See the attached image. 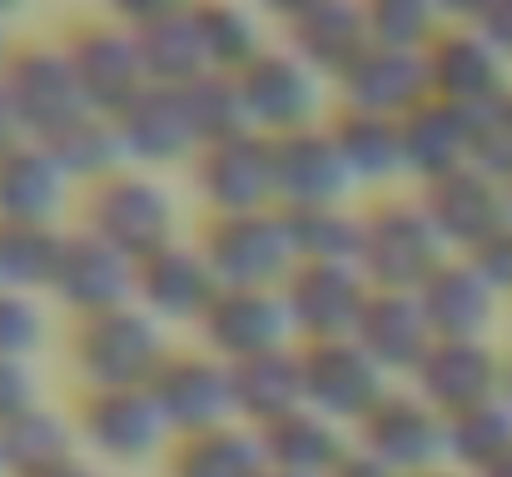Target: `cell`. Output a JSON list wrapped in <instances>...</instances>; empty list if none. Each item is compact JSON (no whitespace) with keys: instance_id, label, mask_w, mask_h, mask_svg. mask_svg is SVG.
<instances>
[{"instance_id":"6da1fadb","label":"cell","mask_w":512,"mask_h":477,"mask_svg":"<svg viewBox=\"0 0 512 477\" xmlns=\"http://www.w3.org/2000/svg\"><path fill=\"white\" fill-rule=\"evenodd\" d=\"M65 353L80 388H150V378L170 358V338L155 314H145L140 304H120L75 318Z\"/></svg>"},{"instance_id":"7a4b0ae2","label":"cell","mask_w":512,"mask_h":477,"mask_svg":"<svg viewBox=\"0 0 512 477\" xmlns=\"http://www.w3.org/2000/svg\"><path fill=\"white\" fill-rule=\"evenodd\" d=\"M443 259H453V249L443 244V234L433 229V219L418 199L388 194V199H373L363 209L358 274L368 279V289L418 294L443 269Z\"/></svg>"},{"instance_id":"3957f363","label":"cell","mask_w":512,"mask_h":477,"mask_svg":"<svg viewBox=\"0 0 512 477\" xmlns=\"http://www.w3.org/2000/svg\"><path fill=\"white\" fill-rule=\"evenodd\" d=\"M219 279V289H279L294 274V244L284 209L254 214H204L194 239Z\"/></svg>"},{"instance_id":"277c9868","label":"cell","mask_w":512,"mask_h":477,"mask_svg":"<svg viewBox=\"0 0 512 477\" xmlns=\"http://www.w3.org/2000/svg\"><path fill=\"white\" fill-rule=\"evenodd\" d=\"M0 85L15 105L25 140H55L80 115H90V100L60 40H20L10 60L0 65Z\"/></svg>"},{"instance_id":"5b68a950","label":"cell","mask_w":512,"mask_h":477,"mask_svg":"<svg viewBox=\"0 0 512 477\" xmlns=\"http://www.w3.org/2000/svg\"><path fill=\"white\" fill-rule=\"evenodd\" d=\"M174 209L170 184H160L145 169H125L95 189H85V209H80V229L100 234L105 244H115L120 254H130L135 264L155 249L174 244Z\"/></svg>"},{"instance_id":"8992f818","label":"cell","mask_w":512,"mask_h":477,"mask_svg":"<svg viewBox=\"0 0 512 477\" xmlns=\"http://www.w3.org/2000/svg\"><path fill=\"white\" fill-rule=\"evenodd\" d=\"M75 433L95 458L125 463V468L150 463L155 453H165L174 443L170 423H165L160 403L150 398V388H80Z\"/></svg>"},{"instance_id":"52a82bcc","label":"cell","mask_w":512,"mask_h":477,"mask_svg":"<svg viewBox=\"0 0 512 477\" xmlns=\"http://www.w3.org/2000/svg\"><path fill=\"white\" fill-rule=\"evenodd\" d=\"M353 448L388 463L393 473L423 477L433 468H448V418L428 398H418L413 388H393L353 428Z\"/></svg>"},{"instance_id":"ba28073f","label":"cell","mask_w":512,"mask_h":477,"mask_svg":"<svg viewBox=\"0 0 512 477\" xmlns=\"http://www.w3.org/2000/svg\"><path fill=\"white\" fill-rule=\"evenodd\" d=\"M70 65H75V80L90 100L95 115H120L145 85V60H140V45H135V30L120 25L115 15H95V20H75L65 35H60Z\"/></svg>"},{"instance_id":"9c48e42d","label":"cell","mask_w":512,"mask_h":477,"mask_svg":"<svg viewBox=\"0 0 512 477\" xmlns=\"http://www.w3.org/2000/svg\"><path fill=\"white\" fill-rule=\"evenodd\" d=\"M244 85V105L259 135L279 140L309 125H324V100H329V80L319 70H309L289 45H269L249 70H239Z\"/></svg>"},{"instance_id":"30bf717a","label":"cell","mask_w":512,"mask_h":477,"mask_svg":"<svg viewBox=\"0 0 512 477\" xmlns=\"http://www.w3.org/2000/svg\"><path fill=\"white\" fill-rule=\"evenodd\" d=\"M150 398L160 403V413H165L174 438L239 423V418H234L229 363L214 358L209 348H170V358H165L160 373L150 378Z\"/></svg>"},{"instance_id":"8fae6325","label":"cell","mask_w":512,"mask_h":477,"mask_svg":"<svg viewBox=\"0 0 512 477\" xmlns=\"http://www.w3.org/2000/svg\"><path fill=\"white\" fill-rule=\"evenodd\" d=\"M304 353V398L309 408L329 413L343 428H358L393 388L388 373L368 358L358 338H329V343H299Z\"/></svg>"},{"instance_id":"7c38bea8","label":"cell","mask_w":512,"mask_h":477,"mask_svg":"<svg viewBox=\"0 0 512 477\" xmlns=\"http://www.w3.org/2000/svg\"><path fill=\"white\" fill-rule=\"evenodd\" d=\"M194 194L204 199V214H254L279 209L274 204V145L269 135H234L219 145H204L189 159Z\"/></svg>"},{"instance_id":"4fadbf2b","label":"cell","mask_w":512,"mask_h":477,"mask_svg":"<svg viewBox=\"0 0 512 477\" xmlns=\"http://www.w3.org/2000/svg\"><path fill=\"white\" fill-rule=\"evenodd\" d=\"M423 60H428L433 100H448L458 110H478V105L512 95V65L468 20H443V30L433 35Z\"/></svg>"},{"instance_id":"5bb4252c","label":"cell","mask_w":512,"mask_h":477,"mask_svg":"<svg viewBox=\"0 0 512 477\" xmlns=\"http://www.w3.org/2000/svg\"><path fill=\"white\" fill-rule=\"evenodd\" d=\"M194 328H199L204 348L224 363L299 343L289 304H284V289H219Z\"/></svg>"},{"instance_id":"9a60e30c","label":"cell","mask_w":512,"mask_h":477,"mask_svg":"<svg viewBox=\"0 0 512 477\" xmlns=\"http://www.w3.org/2000/svg\"><path fill=\"white\" fill-rule=\"evenodd\" d=\"M50 299L65 304L75 318L105 314L120 304H135V259L105 244L90 229H65L60 264L50 279Z\"/></svg>"},{"instance_id":"2e32d148","label":"cell","mask_w":512,"mask_h":477,"mask_svg":"<svg viewBox=\"0 0 512 477\" xmlns=\"http://www.w3.org/2000/svg\"><path fill=\"white\" fill-rule=\"evenodd\" d=\"M284 304L294 318L299 343H329V338H353L363 304H368V279L358 264H294V274L279 284Z\"/></svg>"},{"instance_id":"e0dca14e","label":"cell","mask_w":512,"mask_h":477,"mask_svg":"<svg viewBox=\"0 0 512 477\" xmlns=\"http://www.w3.org/2000/svg\"><path fill=\"white\" fill-rule=\"evenodd\" d=\"M418 204L428 209L433 229L443 234V244L453 254H468L473 244H483L488 234L508 229L512 224V204H508V184L463 164L433 184L418 189Z\"/></svg>"},{"instance_id":"ac0fdd59","label":"cell","mask_w":512,"mask_h":477,"mask_svg":"<svg viewBox=\"0 0 512 477\" xmlns=\"http://www.w3.org/2000/svg\"><path fill=\"white\" fill-rule=\"evenodd\" d=\"M503 373L508 358L488 338H433L428 358L413 368V393L448 418L473 403L503 398Z\"/></svg>"},{"instance_id":"d6986e66","label":"cell","mask_w":512,"mask_h":477,"mask_svg":"<svg viewBox=\"0 0 512 477\" xmlns=\"http://www.w3.org/2000/svg\"><path fill=\"white\" fill-rule=\"evenodd\" d=\"M334 95L348 110H368V115H388L403 120L408 110H418L423 100H433L428 85V60L418 50H388V45H363L348 70L334 80Z\"/></svg>"},{"instance_id":"ffe728a7","label":"cell","mask_w":512,"mask_h":477,"mask_svg":"<svg viewBox=\"0 0 512 477\" xmlns=\"http://www.w3.org/2000/svg\"><path fill=\"white\" fill-rule=\"evenodd\" d=\"M274 145V204L279 209H319V204H343L358 184L343 164L339 145L324 125L294 130L269 140Z\"/></svg>"},{"instance_id":"44dd1931","label":"cell","mask_w":512,"mask_h":477,"mask_svg":"<svg viewBox=\"0 0 512 477\" xmlns=\"http://www.w3.org/2000/svg\"><path fill=\"white\" fill-rule=\"evenodd\" d=\"M115 20L135 30V45H140V60H145L150 85H189L194 75L209 70L194 5L140 0V5H120Z\"/></svg>"},{"instance_id":"7402d4cb","label":"cell","mask_w":512,"mask_h":477,"mask_svg":"<svg viewBox=\"0 0 512 477\" xmlns=\"http://www.w3.org/2000/svg\"><path fill=\"white\" fill-rule=\"evenodd\" d=\"M214 294H219V279L199 244L174 239L135 264V304L160 323H199Z\"/></svg>"},{"instance_id":"603a6c76","label":"cell","mask_w":512,"mask_h":477,"mask_svg":"<svg viewBox=\"0 0 512 477\" xmlns=\"http://www.w3.org/2000/svg\"><path fill=\"white\" fill-rule=\"evenodd\" d=\"M279 25H284V45L309 70H319L329 85L368 45V5H358V0H299V5L279 10Z\"/></svg>"},{"instance_id":"cb8c5ba5","label":"cell","mask_w":512,"mask_h":477,"mask_svg":"<svg viewBox=\"0 0 512 477\" xmlns=\"http://www.w3.org/2000/svg\"><path fill=\"white\" fill-rule=\"evenodd\" d=\"M130 164H179L199 155V130L189 120L179 85H145L120 115H115Z\"/></svg>"},{"instance_id":"d4e9b609","label":"cell","mask_w":512,"mask_h":477,"mask_svg":"<svg viewBox=\"0 0 512 477\" xmlns=\"http://www.w3.org/2000/svg\"><path fill=\"white\" fill-rule=\"evenodd\" d=\"M353 338L368 348V358L393 378V373H408L428 358L433 348V323L423 314L418 294H403V289H373L368 304H363V318L353 328Z\"/></svg>"},{"instance_id":"484cf974","label":"cell","mask_w":512,"mask_h":477,"mask_svg":"<svg viewBox=\"0 0 512 477\" xmlns=\"http://www.w3.org/2000/svg\"><path fill=\"white\" fill-rule=\"evenodd\" d=\"M70 189L75 184L65 179L45 140H15L10 150H0V219L55 224Z\"/></svg>"},{"instance_id":"4316f807","label":"cell","mask_w":512,"mask_h":477,"mask_svg":"<svg viewBox=\"0 0 512 477\" xmlns=\"http://www.w3.org/2000/svg\"><path fill=\"white\" fill-rule=\"evenodd\" d=\"M229 383H234V418L249 423V428H269L284 413L309 403L304 398V353H299V343L229 363Z\"/></svg>"},{"instance_id":"83f0119b","label":"cell","mask_w":512,"mask_h":477,"mask_svg":"<svg viewBox=\"0 0 512 477\" xmlns=\"http://www.w3.org/2000/svg\"><path fill=\"white\" fill-rule=\"evenodd\" d=\"M259 438H264L269 468L299 473V477H334L339 463L353 453V438L343 433V423H334L329 413H319L309 403L284 413L279 423L259 428Z\"/></svg>"},{"instance_id":"f1b7e54d","label":"cell","mask_w":512,"mask_h":477,"mask_svg":"<svg viewBox=\"0 0 512 477\" xmlns=\"http://www.w3.org/2000/svg\"><path fill=\"white\" fill-rule=\"evenodd\" d=\"M418 304L438 338H488L498 318V294L478 279V269L463 254L443 259V269L418 289Z\"/></svg>"},{"instance_id":"f546056e","label":"cell","mask_w":512,"mask_h":477,"mask_svg":"<svg viewBox=\"0 0 512 477\" xmlns=\"http://www.w3.org/2000/svg\"><path fill=\"white\" fill-rule=\"evenodd\" d=\"M398 125H403V174H413L418 189L468 164V110L448 100H423Z\"/></svg>"},{"instance_id":"4dcf8cb0","label":"cell","mask_w":512,"mask_h":477,"mask_svg":"<svg viewBox=\"0 0 512 477\" xmlns=\"http://www.w3.org/2000/svg\"><path fill=\"white\" fill-rule=\"evenodd\" d=\"M165 473L170 477H264L269 473V458H264L259 428L224 423V428H209V433L174 438Z\"/></svg>"},{"instance_id":"1f68e13d","label":"cell","mask_w":512,"mask_h":477,"mask_svg":"<svg viewBox=\"0 0 512 477\" xmlns=\"http://www.w3.org/2000/svg\"><path fill=\"white\" fill-rule=\"evenodd\" d=\"M329 135L339 145L353 184H388L403 174V125L398 120L339 105L329 115Z\"/></svg>"},{"instance_id":"d6a6232c","label":"cell","mask_w":512,"mask_h":477,"mask_svg":"<svg viewBox=\"0 0 512 477\" xmlns=\"http://www.w3.org/2000/svg\"><path fill=\"white\" fill-rule=\"evenodd\" d=\"M75 418L35 403L30 413L0 423V468L5 477H40L50 468H60L65 458H75Z\"/></svg>"},{"instance_id":"836d02e7","label":"cell","mask_w":512,"mask_h":477,"mask_svg":"<svg viewBox=\"0 0 512 477\" xmlns=\"http://www.w3.org/2000/svg\"><path fill=\"white\" fill-rule=\"evenodd\" d=\"M45 145H50L55 164L65 169V179L80 184V189H95V184H105V179L135 169L115 115H95V110H90V115H80L70 130H60L55 140H45Z\"/></svg>"},{"instance_id":"e575fe53","label":"cell","mask_w":512,"mask_h":477,"mask_svg":"<svg viewBox=\"0 0 512 477\" xmlns=\"http://www.w3.org/2000/svg\"><path fill=\"white\" fill-rule=\"evenodd\" d=\"M194 20H199V40H204V60H209V70L239 75V70H249V65L269 50L264 20H259L249 5L204 0V5H194Z\"/></svg>"},{"instance_id":"d590c367","label":"cell","mask_w":512,"mask_h":477,"mask_svg":"<svg viewBox=\"0 0 512 477\" xmlns=\"http://www.w3.org/2000/svg\"><path fill=\"white\" fill-rule=\"evenodd\" d=\"M289 244L299 264H358L363 244V209L319 204V209H284Z\"/></svg>"},{"instance_id":"8d00e7d4","label":"cell","mask_w":512,"mask_h":477,"mask_svg":"<svg viewBox=\"0 0 512 477\" xmlns=\"http://www.w3.org/2000/svg\"><path fill=\"white\" fill-rule=\"evenodd\" d=\"M60 244H65L60 224L0 219V289L50 294V279H55V264H60Z\"/></svg>"},{"instance_id":"74e56055","label":"cell","mask_w":512,"mask_h":477,"mask_svg":"<svg viewBox=\"0 0 512 477\" xmlns=\"http://www.w3.org/2000/svg\"><path fill=\"white\" fill-rule=\"evenodd\" d=\"M512 453V408L508 398L473 403L463 413H448V468L458 473H488L498 458Z\"/></svg>"},{"instance_id":"f35d334b","label":"cell","mask_w":512,"mask_h":477,"mask_svg":"<svg viewBox=\"0 0 512 477\" xmlns=\"http://www.w3.org/2000/svg\"><path fill=\"white\" fill-rule=\"evenodd\" d=\"M179 90H184L189 120H194V130H199V150L254 130L249 105H244V85H239V75L204 70V75H194V80H189V85H179ZM254 135H259V130H254Z\"/></svg>"},{"instance_id":"ab89813d","label":"cell","mask_w":512,"mask_h":477,"mask_svg":"<svg viewBox=\"0 0 512 477\" xmlns=\"http://www.w3.org/2000/svg\"><path fill=\"white\" fill-rule=\"evenodd\" d=\"M443 30V15L428 0H368V40L388 50H428Z\"/></svg>"},{"instance_id":"60d3db41","label":"cell","mask_w":512,"mask_h":477,"mask_svg":"<svg viewBox=\"0 0 512 477\" xmlns=\"http://www.w3.org/2000/svg\"><path fill=\"white\" fill-rule=\"evenodd\" d=\"M468 164L512 184V95L468 110Z\"/></svg>"},{"instance_id":"b9f144b4","label":"cell","mask_w":512,"mask_h":477,"mask_svg":"<svg viewBox=\"0 0 512 477\" xmlns=\"http://www.w3.org/2000/svg\"><path fill=\"white\" fill-rule=\"evenodd\" d=\"M40 343H45L40 294L0 289V358H35Z\"/></svg>"},{"instance_id":"7bdbcfd3","label":"cell","mask_w":512,"mask_h":477,"mask_svg":"<svg viewBox=\"0 0 512 477\" xmlns=\"http://www.w3.org/2000/svg\"><path fill=\"white\" fill-rule=\"evenodd\" d=\"M40 403V373L30 358H0V423L30 413Z\"/></svg>"},{"instance_id":"ee69618b","label":"cell","mask_w":512,"mask_h":477,"mask_svg":"<svg viewBox=\"0 0 512 477\" xmlns=\"http://www.w3.org/2000/svg\"><path fill=\"white\" fill-rule=\"evenodd\" d=\"M463 259L478 269V279H483L498 299L512 294V224L508 229H498V234H488L483 244H473Z\"/></svg>"},{"instance_id":"f6af8a7d","label":"cell","mask_w":512,"mask_h":477,"mask_svg":"<svg viewBox=\"0 0 512 477\" xmlns=\"http://www.w3.org/2000/svg\"><path fill=\"white\" fill-rule=\"evenodd\" d=\"M463 20L512 65V0H483V5H473Z\"/></svg>"},{"instance_id":"bcb514c9","label":"cell","mask_w":512,"mask_h":477,"mask_svg":"<svg viewBox=\"0 0 512 477\" xmlns=\"http://www.w3.org/2000/svg\"><path fill=\"white\" fill-rule=\"evenodd\" d=\"M334 477H403V473H393L388 463H378V458H368L363 448H353V453L339 463V473Z\"/></svg>"},{"instance_id":"7dc6e473","label":"cell","mask_w":512,"mask_h":477,"mask_svg":"<svg viewBox=\"0 0 512 477\" xmlns=\"http://www.w3.org/2000/svg\"><path fill=\"white\" fill-rule=\"evenodd\" d=\"M15 140H25V135H20V120H15V105H10V95H5V85H0V150H10Z\"/></svg>"},{"instance_id":"c3c4849f","label":"cell","mask_w":512,"mask_h":477,"mask_svg":"<svg viewBox=\"0 0 512 477\" xmlns=\"http://www.w3.org/2000/svg\"><path fill=\"white\" fill-rule=\"evenodd\" d=\"M40 477H105V473H100L95 463H85V458L75 453V458H65L60 468H50V473H40Z\"/></svg>"},{"instance_id":"681fc988","label":"cell","mask_w":512,"mask_h":477,"mask_svg":"<svg viewBox=\"0 0 512 477\" xmlns=\"http://www.w3.org/2000/svg\"><path fill=\"white\" fill-rule=\"evenodd\" d=\"M478 477H512V453H508V458H498L488 473H478Z\"/></svg>"},{"instance_id":"f907efd6","label":"cell","mask_w":512,"mask_h":477,"mask_svg":"<svg viewBox=\"0 0 512 477\" xmlns=\"http://www.w3.org/2000/svg\"><path fill=\"white\" fill-rule=\"evenodd\" d=\"M10 50H15V45H10V30H5V15H0V65L10 60Z\"/></svg>"},{"instance_id":"816d5d0a","label":"cell","mask_w":512,"mask_h":477,"mask_svg":"<svg viewBox=\"0 0 512 477\" xmlns=\"http://www.w3.org/2000/svg\"><path fill=\"white\" fill-rule=\"evenodd\" d=\"M503 398H508V408H512V358H508V373H503Z\"/></svg>"},{"instance_id":"f5cc1de1","label":"cell","mask_w":512,"mask_h":477,"mask_svg":"<svg viewBox=\"0 0 512 477\" xmlns=\"http://www.w3.org/2000/svg\"><path fill=\"white\" fill-rule=\"evenodd\" d=\"M423 477H473V473H458V468H433V473H423Z\"/></svg>"},{"instance_id":"db71d44e","label":"cell","mask_w":512,"mask_h":477,"mask_svg":"<svg viewBox=\"0 0 512 477\" xmlns=\"http://www.w3.org/2000/svg\"><path fill=\"white\" fill-rule=\"evenodd\" d=\"M264 477H299V473H279V468H269V473H264Z\"/></svg>"},{"instance_id":"11a10c76","label":"cell","mask_w":512,"mask_h":477,"mask_svg":"<svg viewBox=\"0 0 512 477\" xmlns=\"http://www.w3.org/2000/svg\"><path fill=\"white\" fill-rule=\"evenodd\" d=\"M508 204H512V184H508Z\"/></svg>"},{"instance_id":"9f6ffc18","label":"cell","mask_w":512,"mask_h":477,"mask_svg":"<svg viewBox=\"0 0 512 477\" xmlns=\"http://www.w3.org/2000/svg\"><path fill=\"white\" fill-rule=\"evenodd\" d=\"M0 477H5V468H0Z\"/></svg>"}]
</instances>
